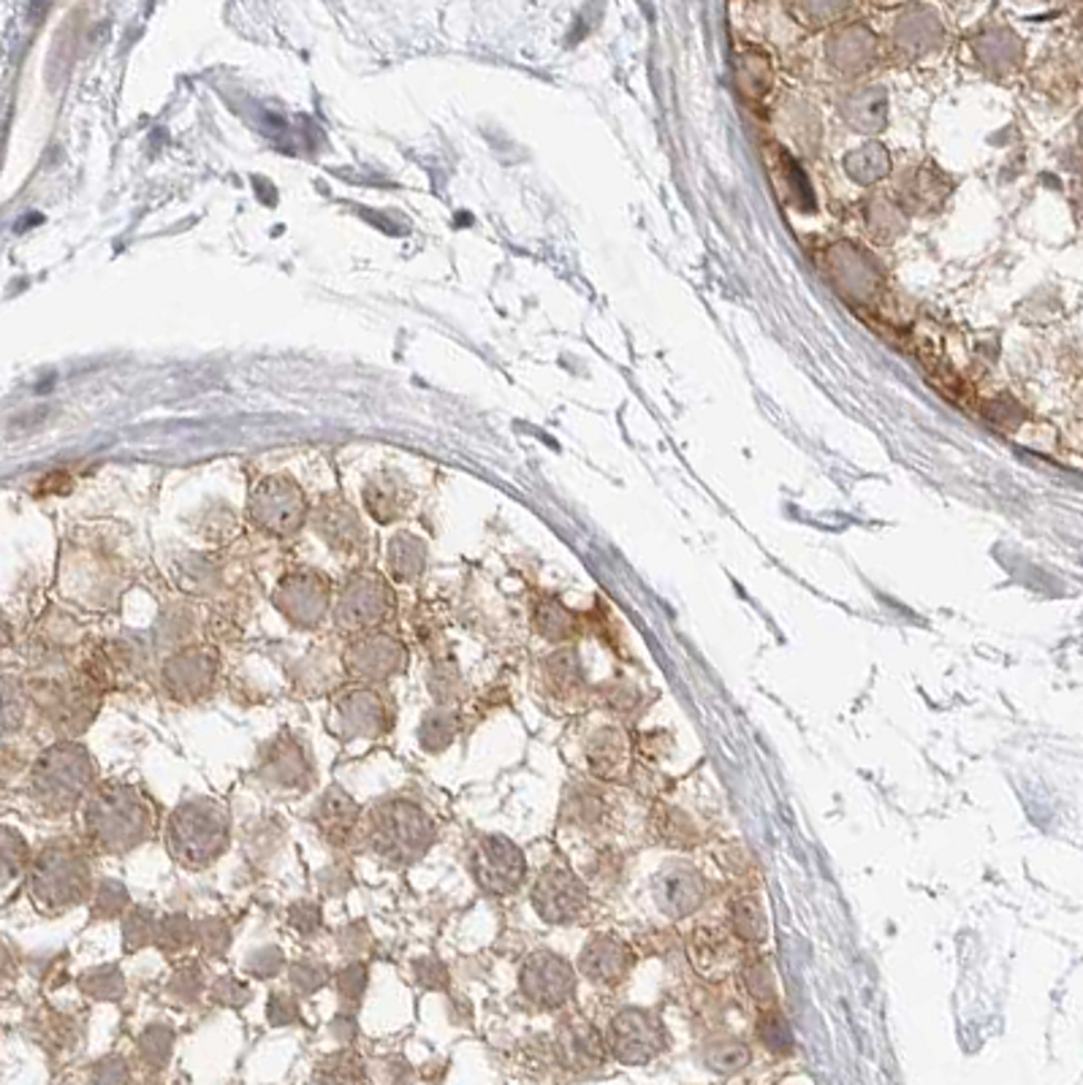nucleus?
Returning a JSON list of instances; mask_svg holds the SVG:
<instances>
[{
    "mask_svg": "<svg viewBox=\"0 0 1083 1085\" xmlns=\"http://www.w3.org/2000/svg\"><path fill=\"white\" fill-rule=\"evenodd\" d=\"M85 828L103 853H128L152 834V809L137 787L103 782L88 798Z\"/></svg>",
    "mask_w": 1083,
    "mask_h": 1085,
    "instance_id": "nucleus-1",
    "label": "nucleus"
},
{
    "mask_svg": "<svg viewBox=\"0 0 1083 1085\" xmlns=\"http://www.w3.org/2000/svg\"><path fill=\"white\" fill-rule=\"evenodd\" d=\"M365 842L369 853L394 866H408L416 863L433 847L435 823L421 806L408 798L380 800L369 812Z\"/></svg>",
    "mask_w": 1083,
    "mask_h": 1085,
    "instance_id": "nucleus-2",
    "label": "nucleus"
},
{
    "mask_svg": "<svg viewBox=\"0 0 1083 1085\" xmlns=\"http://www.w3.org/2000/svg\"><path fill=\"white\" fill-rule=\"evenodd\" d=\"M231 842V817L220 804L207 798L188 800L171 812L166 823V844L185 866H209Z\"/></svg>",
    "mask_w": 1083,
    "mask_h": 1085,
    "instance_id": "nucleus-3",
    "label": "nucleus"
},
{
    "mask_svg": "<svg viewBox=\"0 0 1083 1085\" xmlns=\"http://www.w3.org/2000/svg\"><path fill=\"white\" fill-rule=\"evenodd\" d=\"M92 760L82 744H54L33 768V795L52 812H69L92 785Z\"/></svg>",
    "mask_w": 1083,
    "mask_h": 1085,
    "instance_id": "nucleus-4",
    "label": "nucleus"
},
{
    "mask_svg": "<svg viewBox=\"0 0 1083 1085\" xmlns=\"http://www.w3.org/2000/svg\"><path fill=\"white\" fill-rule=\"evenodd\" d=\"M30 890L47 909H66L85 902L90 893V866L69 842H52L30 866Z\"/></svg>",
    "mask_w": 1083,
    "mask_h": 1085,
    "instance_id": "nucleus-5",
    "label": "nucleus"
},
{
    "mask_svg": "<svg viewBox=\"0 0 1083 1085\" xmlns=\"http://www.w3.org/2000/svg\"><path fill=\"white\" fill-rule=\"evenodd\" d=\"M470 868L478 887L489 896H510L527 874L525 855L506 836H484L473 849Z\"/></svg>",
    "mask_w": 1083,
    "mask_h": 1085,
    "instance_id": "nucleus-6",
    "label": "nucleus"
},
{
    "mask_svg": "<svg viewBox=\"0 0 1083 1085\" xmlns=\"http://www.w3.org/2000/svg\"><path fill=\"white\" fill-rule=\"evenodd\" d=\"M666 1047L660 1021L646 1009H623L608 1026V1051L623 1064H646Z\"/></svg>",
    "mask_w": 1083,
    "mask_h": 1085,
    "instance_id": "nucleus-7",
    "label": "nucleus"
},
{
    "mask_svg": "<svg viewBox=\"0 0 1083 1085\" xmlns=\"http://www.w3.org/2000/svg\"><path fill=\"white\" fill-rule=\"evenodd\" d=\"M519 983L527 1002L540 1009H559L563 1004H568L576 988L574 969L549 949H538L525 960Z\"/></svg>",
    "mask_w": 1083,
    "mask_h": 1085,
    "instance_id": "nucleus-8",
    "label": "nucleus"
},
{
    "mask_svg": "<svg viewBox=\"0 0 1083 1085\" xmlns=\"http://www.w3.org/2000/svg\"><path fill=\"white\" fill-rule=\"evenodd\" d=\"M533 906L546 923H574L587 909V887L570 868L549 866L535 882Z\"/></svg>",
    "mask_w": 1083,
    "mask_h": 1085,
    "instance_id": "nucleus-9",
    "label": "nucleus"
},
{
    "mask_svg": "<svg viewBox=\"0 0 1083 1085\" xmlns=\"http://www.w3.org/2000/svg\"><path fill=\"white\" fill-rule=\"evenodd\" d=\"M394 597L378 576H356L337 606V625L348 633H365L378 627L391 614Z\"/></svg>",
    "mask_w": 1083,
    "mask_h": 1085,
    "instance_id": "nucleus-10",
    "label": "nucleus"
},
{
    "mask_svg": "<svg viewBox=\"0 0 1083 1085\" xmlns=\"http://www.w3.org/2000/svg\"><path fill=\"white\" fill-rule=\"evenodd\" d=\"M408 649L386 633H365L346 649L348 674L359 681H384L405 668Z\"/></svg>",
    "mask_w": 1083,
    "mask_h": 1085,
    "instance_id": "nucleus-11",
    "label": "nucleus"
},
{
    "mask_svg": "<svg viewBox=\"0 0 1083 1085\" xmlns=\"http://www.w3.org/2000/svg\"><path fill=\"white\" fill-rule=\"evenodd\" d=\"M163 687L177 700H199L212 689L218 659L209 649H182L163 663Z\"/></svg>",
    "mask_w": 1083,
    "mask_h": 1085,
    "instance_id": "nucleus-12",
    "label": "nucleus"
},
{
    "mask_svg": "<svg viewBox=\"0 0 1083 1085\" xmlns=\"http://www.w3.org/2000/svg\"><path fill=\"white\" fill-rule=\"evenodd\" d=\"M258 776L280 790H297V787L301 790L312 779V766L299 738L282 733L264 746L261 757H258Z\"/></svg>",
    "mask_w": 1083,
    "mask_h": 1085,
    "instance_id": "nucleus-13",
    "label": "nucleus"
},
{
    "mask_svg": "<svg viewBox=\"0 0 1083 1085\" xmlns=\"http://www.w3.org/2000/svg\"><path fill=\"white\" fill-rule=\"evenodd\" d=\"M335 723L346 738H375L391 727V708L375 689H350L335 703Z\"/></svg>",
    "mask_w": 1083,
    "mask_h": 1085,
    "instance_id": "nucleus-14",
    "label": "nucleus"
},
{
    "mask_svg": "<svg viewBox=\"0 0 1083 1085\" xmlns=\"http://www.w3.org/2000/svg\"><path fill=\"white\" fill-rule=\"evenodd\" d=\"M657 909L668 917H687L706 902V879L685 863L666 866L652 882Z\"/></svg>",
    "mask_w": 1083,
    "mask_h": 1085,
    "instance_id": "nucleus-15",
    "label": "nucleus"
},
{
    "mask_svg": "<svg viewBox=\"0 0 1083 1085\" xmlns=\"http://www.w3.org/2000/svg\"><path fill=\"white\" fill-rule=\"evenodd\" d=\"M250 514L267 532L288 535L299 529L301 519H305V499H301L297 486L269 480L256 491L254 502H250Z\"/></svg>",
    "mask_w": 1083,
    "mask_h": 1085,
    "instance_id": "nucleus-16",
    "label": "nucleus"
},
{
    "mask_svg": "<svg viewBox=\"0 0 1083 1085\" xmlns=\"http://www.w3.org/2000/svg\"><path fill=\"white\" fill-rule=\"evenodd\" d=\"M277 608L299 627H312L329 608V587L316 573H297L280 584L275 595Z\"/></svg>",
    "mask_w": 1083,
    "mask_h": 1085,
    "instance_id": "nucleus-17",
    "label": "nucleus"
},
{
    "mask_svg": "<svg viewBox=\"0 0 1083 1085\" xmlns=\"http://www.w3.org/2000/svg\"><path fill=\"white\" fill-rule=\"evenodd\" d=\"M578 969L598 985H619L633 969V953L617 936H598L582 949Z\"/></svg>",
    "mask_w": 1083,
    "mask_h": 1085,
    "instance_id": "nucleus-18",
    "label": "nucleus"
},
{
    "mask_svg": "<svg viewBox=\"0 0 1083 1085\" xmlns=\"http://www.w3.org/2000/svg\"><path fill=\"white\" fill-rule=\"evenodd\" d=\"M312 819H316V828L321 830L326 842L335 844V847H346L356 834V825H359V806L354 804V798L346 790L329 787L318 798Z\"/></svg>",
    "mask_w": 1083,
    "mask_h": 1085,
    "instance_id": "nucleus-19",
    "label": "nucleus"
},
{
    "mask_svg": "<svg viewBox=\"0 0 1083 1085\" xmlns=\"http://www.w3.org/2000/svg\"><path fill=\"white\" fill-rule=\"evenodd\" d=\"M557 1053L565 1066L584 1072L600 1066L603 1058H606V1045H603L600 1034L589 1023L568 1021L559 1026Z\"/></svg>",
    "mask_w": 1083,
    "mask_h": 1085,
    "instance_id": "nucleus-20",
    "label": "nucleus"
},
{
    "mask_svg": "<svg viewBox=\"0 0 1083 1085\" xmlns=\"http://www.w3.org/2000/svg\"><path fill=\"white\" fill-rule=\"evenodd\" d=\"M587 760L593 774L600 779H619L630 763V741L625 738V733L614 730V727L598 730L587 744Z\"/></svg>",
    "mask_w": 1083,
    "mask_h": 1085,
    "instance_id": "nucleus-21",
    "label": "nucleus"
},
{
    "mask_svg": "<svg viewBox=\"0 0 1083 1085\" xmlns=\"http://www.w3.org/2000/svg\"><path fill=\"white\" fill-rule=\"evenodd\" d=\"M316 1085H369V1081L361 1058L350 1051H340L316 1066Z\"/></svg>",
    "mask_w": 1083,
    "mask_h": 1085,
    "instance_id": "nucleus-22",
    "label": "nucleus"
},
{
    "mask_svg": "<svg viewBox=\"0 0 1083 1085\" xmlns=\"http://www.w3.org/2000/svg\"><path fill=\"white\" fill-rule=\"evenodd\" d=\"M459 730V719L451 708L438 706L433 711L424 714L421 727H418V741L427 751H443L454 741Z\"/></svg>",
    "mask_w": 1083,
    "mask_h": 1085,
    "instance_id": "nucleus-23",
    "label": "nucleus"
},
{
    "mask_svg": "<svg viewBox=\"0 0 1083 1085\" xmlns=\"http://www.w3.org/2000/svg\"><path fill=\"white\" fill-rule=\"evenodd\" d=\"M79 988L90 998H98V1002H120L126 996V977H122L120 966L115 964L92 966L90 972L79 977Z\"/></svg>",
    "mask_w": 1083,
    "mask_h": 1085,
    "instance_id": "nucleus-24",
    "label": "nucleus"
},
{
    "mask_svg": "<svg viewBox=\"0 0 1083 1085\" xmlns=\"http://www.w3.org/2000/svg\"><path fill=\"white\" fill-rule=\"evenodd\" d=\"M139 1058L150 1069H163L171 1058V1047H175V1028L169 1023H150L139 1037Z\"/></svg>",
    "mask_w": 1083,
    "mask_h": 1085,
    "instance_id": "nucleus-25",
    "label": "nucleus"
},
{
    "mask_svg": "<svg viewBox=\"0 0 1083 1085\" xmlns=\"http://www.w3.org/2000/svg\"><path fill=\"white\" fill-rule=\"evenodd\" d=\"M156 915L145 906H133L122 917V949L126 953H137V949L152 945L156 942Z\"/></svg>",
    "mask_w": 1083,
    "mask_h": 1085,
    "instance_id": "nucleus-26",
    "label": "nucleus"
},
{
    "mask_svg": "<svg viewBox=\"0 0 1083 1085\" xmlns=\"http://www.w3.org/2000/svg\"><path fill=\"white\" fill-rule=\"evenodd\" d=\"M731 926H734V934L744 942H758L766 939V917H763L761 904L755 898H738L731 906Z\"/></svg>",
    "mask_w": 1083,
    "mask_h": 1085,
    "instance_id": "nucleus-27",
    "label": "nucleus"
},
{
    "mask_svg": "<svg viewBox=\"0 0 1083 1085\" xmlns=\"http://www.w3.org/2000/svg\"><path fill=\"white\" fill-rule=\"evenodd\" d=\"M196 942V923L188 915H169L158 920L156 926V942L163 953H180Z\"/></svg>",
    "mask_w": 1083,
    "mask_h": 1085,
    "instance_id": "nucleus-28",
    "label": "nucleus"
},
{
    "mask_svg": "<svg viewBox=\"0 0 1083 1085\" xmlns=\"http://www.w3.org/2000/svg\"><path fill=\"white\" fill-rule=\"evenodd\" d=\"M367 964H361V960H350V964L337 972V996L342 1002V1013H356L359 1009L367 991Z\"/></svg>",
    "mask_w": 1083,
    "mask_h": 1085,
    "instance_id": "nucleus-29",
    "label": "nucleus"
},
{
    "mask_svg": "<svg viewBox=\"0 0 1083 1085\" xmlns=\"http://www.w3.org/2000/svg\"><path fill=\"white\" fill-rule=\"evenodd\" d=\"M28 863V844L17 830L0 828V887L9 885L11 879L20 877V872Z\"/></svg>",
    "mask_w": 1083,
    "mask_h": 1085,
    "instance_id": "nucleus-30",
    "label": "nucleus"
},
{
    "mask_svg": "<svg viewBox=\"0 0 1083 1085\" xmlns=\"http://www.w3.org/2000/svg\"><path fill=\"white\" fill-rule=\"evenodd\" d=\"M128 904V890L122 882L117 879H101V885L96 887V896H92V917L96 920H112V917L126 915Z\"/></svg>",
    "mask_w": 1083,
    "mask_h": 1085,
    "instance_id": "nucleus-31",
    "label": "nucleus"
},
{
    "mask_svg": "<svg viewBox=\"0 0 1083 1085\" xmlns=\"http://www.w3.org/2000/svg\"><path fill=\"white\" fill-rule=\"evenodd\" d=\"M731 960V942L719 930H698L693 934V964L706 969L709 964L725 966Z\"/></svg>",
    "mask_w": 1083,
    "mask_h": 1085,
    "instance_id": "nucleus-32",
    "label": "nucleus"
},
{
    "mask_svg": "<svg viewBox=\"0 0 1083 1085\" xmlns=\"http://www.w3.org/2000/svg\"><path fill=\"white\" fill-rule=\"evenodd\" d=\"M24 711H28V695H24L22 684L11 676H3L0 678V727L17 730L22 725Z\"/></svg>",
    "mask_w": 1083,
    "mask_h": 1085,
    "instance_id": "nucleus-33",
    "label": "nucleus"
},
{
    "mask_svg": "<svg viewBox=\"0 0 1083 1085\" xmlns=\"http://www.w3.org/2000/svg\"><path fill=\"white\" fill-rule=\"evenodd\" d=\"M749 1064V1047L736 1039H723L706 1051V1066L719 1075H734Z\"/></svg>",
    "mask_w": 1083,
    "mask_h": 1085,
    "instance_id": "nucleus-34",
    "label": "nucleus"
},
{
    "mask_svg": "<svg viewBox=\"0 0 1083 1085\" xmlns=\"http://www.w3.org/2000/svg\"><path fill=\"white\" fill-rule=\"evenodd\" d=\"M546 678L559 695H570L576 687H582V665H578L574 651L552 655L549 663H546Z\"/></svg>",
    "mask_w": 1083,
    "mask_h": 1085,
    "instance_id": "nucleus-35",
    "label": "nucleus"
},
{
    "mask_svg": "<svg viewBox=\"0 0 1083 1085\" xmlns=\"http://www.w3.org/2000/svg\"><path fill=\"white\" fill-rule=\"evenodd\" d=\"M563 814L576 825H593L598 823L603 814V800L595 790L587 787H574L563 804Z\"/></svg>",
    "mask_w": 1083,
    "mask_h": 1085,
    "instance_id": "nucleus-36",
    "label": "nucleus"
},
{
    "mask_svg": "<svg viewBox=\"0 0 1083 1085\" xmlns=\"http://www.w3.org/2000/svg\"><path fill=\"white\" fill-rule=\"evenodd\" d=\"M288 974H291V988L297 991L299 996L316 994V991H321L331 977L329 966L321 964V960H312V958L294 960L291 972Z\"/></svg>",
    "mask_w": 1083,
    "mask_h": 1085,
    "instance_id": "nucleus-37",
    "label": "nucleus"
},
{
    "mask_svg": "<svg viewBox=\"0 0 1083 1085\" xmlns=\"http://www.w3.org/2000/svg\"><path fill=\"white\" fill-rule=\"evenodd\" d=\"M758 1039L772 1053H779V1056H783V1053H791L793 1051L791 1026H787V1021H785L783 1015L777 1013V1009H768V1013L761 1015V1021H758Z\"/></svg>",
    "mask_w": 1083,
    "mask_h": 1085,
    "instance_id": "nucleus-38",
    "label": "nucleus"
},
{
    "mask_svg": "<svg viewBox=\"0 0 1083 1085\" xmlns=\"http://www.w3.org/2000/svg\"><path fill=\"white\" fill-rule=\"evenodd\" d=\"M744 977V988L749 991V996L761 1004H772L777 998V985H774V974L768 969V964H763L761 958H749L742 969Z\"/></svg>",
    "mask_w": 1083,
    "mask_h": 1085,
    "instance_id": "nucleus-39",
    "label": "nucleus"
},
{
    "mask_svg": "<svg viewBox=\"0 0 1083 1085\" xmlns=\"http://www.w3.org/2000/svg\"><path fill=\"white\" fill-rule=\"evenodd\" d=\"M391 570L397 578H414L421 573L424 565V551L418 546V540L414 538H397L391 546Z\"/></svg>",
    "mask_w": 1083,
    "mask_h": 1085,
    "instance_id": "nucleus-40",
    "label": "nucleus"
},
{
    "mask_svg": "<svg viewBox=\"0 0 1083 1085\" xmlns=\"http://www.w3.org/2000/svg\"><path fill=\"white\" fill-rule=\"evenodd\" d=\"M196 942L205 949V955H223L231 945L229 923L220 917H205L201 923H196Z\"/></svg>",
    "mask_w": 1083,
    "mask_h": 1085,
    "instance_id": "nucleus-41",
    "label": "nucleus"
},
{
    "mask_svg": "<svg viewBox=\"0 0 1083 1085\" xmlns=\"http://www.w3.org/2000/svg\"><path fill=\"white\" fill-rule=\"evenodd\" d=\"M205 988H207L205 974H201V969L196 964L182 966V969H177L169 979V994L188 1004L205 994Z\"/></svg>",
    "mask_w": 1083,
    "mask_h": 1085,
    "instance_id": "nucleus-42",
    "label": "nucleus"
},
{
    "mask_svg": "<svg viewBox=\"0 0 1083 1085\" xmlns=\"http://www.w3.org/2000/svg\"><path fill=\"white\" fill-rule=\"evenodd\" d=\"M282 966H286V955L280 947H261L245 960V972L256 979H272L282 972Z\"/></svg>",
    "mask_w": 1083,
    "mask_h": 1085,
    "instance_id": "nucleus-43",
    "label": "nucleus"
},
{
    "mask_svg": "<svg viewBox=\"0 0 1083 1085\" xmlns=\"http://www.w3.org/2000/svg\"><path fill=\"white\" fill-rule=\"evenodd\" d=\"M427 684H429V693H433L435 700L448 703V700L457 698L461 681H459V674H457V668H454V665L438 663V665H433V670H429Z\"/></svg>",
    "mask_w": 1083,
    "mask_h": 1085,
    "instance_id": "nucleus-44",
    "label": "nucleus"
},
{
    "mask_svg": "<svg viewBox=\"0 0 1083 1085\" xmlns=\"http://www.w3.org/2000/svg\"><path fill=\"white\" fill-rule=\"evenodd\" d=\"M209 996L215 998V1002L220 1004V1007H234V1009H239V1007H245V1004L250 1002V996H254V991L248 988V985L242 983V979H237V977H231V974H226V977H220L218 983L209 988Z\"/></svg>",
    "mask_w": 1083,
    "mask_h": 1085,
    "instance_id": "nucleus-45",
    "label": "nucleus"
},
{
    "mask_svg": "<svg viewBox=\"0 0 1083 1085\" xmlns=\"http://www.w3.org/2000/svg\"><path fill=\"white\" fill-rule=\"evenodd\" d=\"M538 627H540V633L546 635V638H552V640H563V638H570L576 630V625H574V616L568 614L565 608H559V606H546V608H540V614H538Z\"/></svg>",
    "mask_w": 1083,
    "mask_h": 1085,
    "instance_id": "nucleus-46",
    "label": "nucleus"
},
{
    "mask_svg": "<svg viewBox=\"0 0 1083 1085\" xmlns=\"http://www.w3.org/2000/svg\"><path fill=\"white\" fill-rule=\"evenodd\" d=\"M288 923H291V928L301 936H316L318 930L324 928L321 906L312 904V902L294 904L291 909H288Z\"/></svg>",
    "mask_w": 1083,
    "mask_h": 1085,
    "instance_id": "nucleus-47",
    "label": "nucleus"
},
{
    "mask_svg": "<svg viewBox=\"0 0 1083 1085\" xmlns=\"http://www.w3.org/2000/svg\"><path fill=\"white\" fill-rule=\"evenodd\" d=\"M414 977L418 985H424V988L429 991L448 988V969L440 958H435V955H427V958L416 960Z\"/></svg>",
    "mask_w": 1083,
    "mask_h": 1085,
    "instance_id": "nucleus-48",
    "label": "nucleus"
},
{
    "mask_svg": "<svg viewBox=\"0 0 1083 1085\" xmlns=\"http://www.w3.org/2000/svg\"><path fill=\"white\" fill-rule=\"evenodd\" d=\"M369 928H367V923H348L346 928L340 930V936H337V947H340V953L342 955H348L350 960H359L361 958V953H367V947H369Z\"/></svg>",
    "mask_w": 1083,
    "mask_h": 1085,
    "instance_id": "nucleus-49",
    "label": "nucleus"
},
{
    "mask_svg": "<svg viewBox=\"0 0 1083 1085\" xmlns=\"http://www.w3.org/2000/svg\"><path fill=\"white\" fill-rule=\"evenodd\" d=\"M267 1017H269V1023H272V1026H291V1023H297L301 1017L297 996L277 991V994L269 996Z\"/></svg>",
    "mask_w": 1083,
    "mask_h": 1085,
    "instance_id": "nucleus-50",
    "label": "nucleus"
},
{
    "mask_svg": "<svg viewBox=\"0 0 1083 1085\" xmlns=\"http://www.w3.org/2000/svg\"><path fill=\"white\" fill-rule=\"evenodd\" d=\"M128 1077L131 1072L120 1056H107L92 1066V1085H128Z\"/></svg>",
    "mask_w": 1083,
    "mask_h": 1085,
    "instance_id": "nucleus-51",
    "label": "nucleus"
},
{
    "mask_svg": "<svg viewBox=\"0 0 1083 1085\" xmlns=\"http://www.w3.org/2000/svg\"><path fill=\"white\" fill-rule=\"evenodd\" d=\"M331 1034L340 1042H350L356 1037V1017L354 1013H340L331 1021Z\"/></svg>",
    "mask_w": 1083,
    "mask_h": 1085,
    "instance_id": "nucleus-52",
    "label": "nucleus"
},
{
    "mask_svg": "<svg viewBox=\"0 0 1083 1085\" xmlns=\"http://www.w3.org/2000/svg\"><path fill=\"white\" fill-rule=\"evenodd\" d=\"M9 974H11V955L0 947V979L9 977Z\"/></svg>",
    "mask_w": 1083,
    "mask_h": 1085,
    "instance_id": "nucleus-53",
    "label": "nucleus"
}]
</instances>
